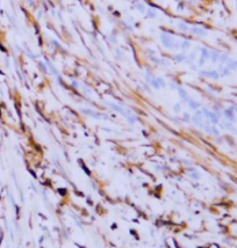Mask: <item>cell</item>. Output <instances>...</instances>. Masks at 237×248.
<instances>
[{"label":"cell","mask_w":237,"mask_h":248,"mask_svg":"<svg viewBox=\"0 0 237 248\" xmlns=\"http://www.w3.org/2000/svg\"><path fill=\"white\" fill-rule=\"evenodd\" d=\"M230 74V70L225 66V67L222 68V72L220 73V77H225V75H229Z\"/></svg>","instance_id":"16"},{"label":"cell","mask_w":237,"mask_h":248,"mask_svg":"<svg viewBox=\"0 0 237 248\" xmlns=\"http://www.w3.org/2000/svg\"><path fill=\"white\" fill-rule=\"evenodd\" d=\"M184 118H185V121H189V115L187 113H185L184 114Z\"/></svg>","instance_id":"24"},{"label":"cell","mask_w":237,"mask_h":248,"mask_svg":"<svg viewBox=\"0 0 237 248\" xmlns=\"http://www.w3.org/2000/svg\"><path fill=\"white\" fill-rule=\"evenodd\" d=\"M41 66H42V68H43L44 71H47V67H45V65H44V64H42V63H41Z\"/></svg>","instance_id":"26"},{"label":"cell","mask_w":237,"mask_h":248,"mask_svg":"<svg viewBox=\"0 0 237 248\" xmlns=\"http://www.w3.org/2000/svg\"><path fill=\"white\" fill-rule=\"evenodd\" d=\"M189 30H191V33L193 35H196L199 37H205L208 35V32L205 28H202V27H192Z\"/></svg>","instance_id":"2"},{"label":"cell","mask_w":237,"mask_h":248,"mask_svg":"<svg viewBox=\"0 0 237 248\" xmlns=\"http://www.w3.org/2000/svg\"><path fill=\"white\" fill-rule=\"evenodd\" d=\"M179 44H180V48L181 49H187V48L191 46V43H189V41H187V39H183Z\"/></svg>","instance_id":"13"},{"label":"cell","mask_w":237,"mask_h":248,"mask_svg":"<svg viewBox=\"0 0 237 248\" xmlns=\"http://www.w3.org/2000/svg\"><path fill=\"white\" fill-rule=\"evenodd\" d=\"M179 110H180V106H179V104H176V106H174V111L178 113Z\"/></svg>","instance_id":"23"},{"label":"cell","mask_w":237,"mask_h":248,"mask_svg":"<svg viewBox=\"0 0 237 248\" xmlns=\"http://www.w3.org/2000/svg\"><path fill=\"white\" fill-rule=\"evenodd\" d=\"M83 113L87 114V115H90V116H93V117H95V118H100V117H101V115H99V114L94 113V111H92V110H88V109H84Z\"/></svg>","instance_id":"10"},{"label":"cell","mask_w":237,"mask_h":248,"mask_svg":"<svg viewBox=\"0 0 237 248\" xmlns=\"http://www.w3.org/2000/svg\"><path fill=\"white\" fill-rule=\"evenodd\" d=\"M199 74L202 75V77L212 78V79H218L220 78V73L217 71H200Z\"/></svg>","instance_id":"3"},{"label":"cell","mask_w":237,"mask_h":248,"mask_svg":"<svg viewBox=\"0 0 237 248\" xmlns=\"http://www.w3.org/2000/svg\"><path fill=\"white\" fill-rule=\"evenodd\" d=\"M160 41H162L163 45L165 48L170 49V50H178V49H180V44L169 34H165V33L160 34Z\"/></svg>","instance_id":"1"},{"label":"cell","mask_w":237,"mask_h":248,"mask_svg":"<svg viewBox=\"0 0 237 248\" xmlns=\"http://www.w3.org/2000/svg\"><path fill=\"white\" fill-rule=\"evenodd\" d=\"M224 128H227V129H232V122H225L224 123Z\"/></svg>","instance_id":"21"},{"label":"cell","mask_w":237,"mask_h":248,"mask_svg":"<svg viewBox=\"0 0 237 248\" xmlns=\"http://www.w3.org/2000/svg\"><path fill=\"white\" fill-rule=\"evenodd\" d=\"M185 58H186V57H185L184 53H178V55H176L173 57V59L176 60V62H179V63H180V62H184Z\"/></svg>","instance_id":"11"},{"label":"cell","mask_w":237,"mask_h":248,"mask_svg":"<svg viewBox=\"0 0 237 248\" xmlns=\"http://www.w3.org/2000/svg\"><path fill=\"white\" fill-rule=\"evenodd\" d=\"M205 63H206V59L201 57L200 59H199V63L198 64H199V66H202V65H205Z\"/></svg>","instance_id":"22"},{"label":"cell","mask_w":237,"mask_h":248,"mask_svg":"<svg viewBox=\"0 0 237 248\" xmlns=\"http://www.w3.org/2000/svg\"><path fill=\"white\" fill-rule=\"evenodd\" d=\"M178 92H179V95H180V97L183 99V101L184 102H187L189 100V96L187 95V93H186V91L185 89H183V88H178Z\"/></svg>","instance_id":"6"},{"label":"cell","mask_w":237,"mask_h":248,"mask_svg":"<svg viewBox=\"0 0 237 248\" xmlns=\"http://www.w3.org/2000/svg\"><path fill=\"white\" fill-rule=\"evenodd\" d=\"M211 133H213V135H215V136H218V135H220L218 130L215 128V126H212V131H211Z\"/></svg>","instance_id":"20"},{"label":"cell","mask_w":237,"mask_h":248,"mask_svg":"<svg viewBox=\"0 0 237 248\" xmlns=\"http://www.w3.org/2000/svg\"><path fill=\"white\" fill-rule=\"evenodd\" d=\"M227 67L229 70H236L237 68V60H228L227 62Z\"/></svg>","instance_id":"8"},{"label":"cell","mask_w":237,"mask_h":248,"mask_svg":"<svg viewBox=\"0 0 237 248\" xmlns=\"http://www.w3.org/2000/svg\"><path fill=\"white\" fill-rule=\"evenodd\" d=\"M218 60H220L221 63H227L228 60H229V56H228L227 53H223V55H220V57H218Z\"/></svg>","instance_id":"15"},{"label":"cell","mask_w":237,"mask_h":248,"mask_svg":"<svg viewBox=\"0 0 237 248\" xmlns=\"http://www.w3.org/2000/svg\"><path fill=\"white\" fill-rule=\"evenodd\" d=\"M191 176H192V177H194V178H196V180L200 177V175H199V174H191Z\"/></svg>","instance_id":"25"},{"label":"cell","mask_w":237,"mask_h":248,"mask_svg":"<svg viewBox=\"0 0 237 248\" xmlns=\"http://www.w3.org/2000/svg\"><path fill=\"white\" fill-rule=\"evenodd\" d=\"M218 57H220V52H217V51H212L211 50V59L213 63H216L218 60Z\"/></svg>","instance_id":"9"},{"label":"cell","mask_w":237,"mask_h":248,"mask_svg":"<svg viewBox=\"0 0 237 248\" xmlns=\"http://www.w3.org/2000/svg\"><path fill=\"white\" fill-rule=\"evenodd\" d=\"M148 16L151 17V19H155V17H156V12H155V11H152V9H149V11H148Z\"/></svg>","instance_id":"18"},{"label":"cell","mask_w":237,"mask_h":248,"mask_svg":"<svg viewBox=\"0 0 237 248\" xmlns=\"http://www.w3.org/2000/svg\"><path fill=\"white\" fill-rule=\"evenodd\" d=\"M135 7L137 8V9L140 11V12H144V9H145V8H144V5H143L142 3H135Z\"/></svg>","instance_id":"17"},{"label":"cell","mask_w":237,"mask_h":248,"mask_svg":"<svg viewBox=\"0 0 237 248\" xmlns=\"http://www.w3.org/2000/svg\"><path fill=\"white\" fill-rule=\"evenodd\" d=\"M150 84H151V86L153 87V88H156V89H159L160 88V85H159V82H158V80H157V78H153V79H151V81H150Z\"/></svg>","instance_id":"14"},{"label":"cell","mask_w":237,"mask_h":248,"mask_svg":"<svg viewBox=\"0 0 237 248\" xmlns=\"http://www.w3.org/2000/svg\"><path fill=\"white\" fill-rule=\"evenodd\" d=\"M201 57L205 58V59H209L211 58V50H208L207 48H201Z\"/></svg>","instance_id":"5"},{"label":"cell","mask_w":237,"mask_h":248,"mask_svg":"<svg viewBox=\"0 0 237 248\" xmlns=\"http://www.w3.org/2000/svg\"><path fill=\"white\" fill-rule=\"evenodd\" d=\"M157 80H158V82H159V85H160V88H162V87L166 86V84H165V80L163 79V78H157Z\"/></svg>","instance_id":"19"},{"label":"cell","mask_w":237,"mask_h":248,"mask_svg":"<svg viewBox=\"0 0 237 248\" xmlns=\"http://www.w3.org/2000/svg\"><path fill=\"white\" fill-rule=\"evenodd\" d=\"M178 28H179L181 32H188V30H189L188 26H187L186 23H184V22H180V23H178Z\"/></svg>","instance_id":"12"},{"label":"cell","mask_w":237,"mask_h":248,"mask_svg":"<svg viewBox=\"0 0 237 248\" xmlns=\"http://www.w3.org/2000/svg\"><path fill=\"white\" fill-rule=\"evenodd\" d=\"M223 115L225 116V118H227L229 122H235V113L234 110H231V109H225L224 111H223Z\"/></svg>","instance_id":"4"},{"label":"cell","mask_w":237,"mask_h":248,"mask_svg":"<svg viewBox=\"0 0 237 248\" xmlns=\"http://www.w3.org/2000/svg\"><path fill=\"white\" fill-rule=\"evenodd\" d=\"M187 103H188V106L191 107V109H194V110H196V109L200 107V103L196 101H194L193 99H189L188 101H187Z\"/></svg>","instance_id":"7"}]
</instances>
